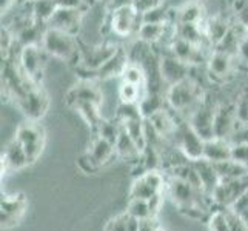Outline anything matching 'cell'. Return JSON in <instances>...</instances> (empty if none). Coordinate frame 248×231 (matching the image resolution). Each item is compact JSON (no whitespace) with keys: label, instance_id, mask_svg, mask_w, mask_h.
I'll return each mask as SVG.
<instances>
[{"label":"cell","instance_id":"1","mask_svg":"<svg viewBox=\"0 0 248 231\" xmlns=\"http://www.w3.org/2000/svg\"><path fill=\"white\" fill-rule=\"evenodd\" d=\"M40 46L45 49L48 56L61 59V61L68 63H80L79 42L76 39V36L66 31L46 27L40 40Z\"/></svg>","mask_w":248,"mask_h":231},{"label":"cell","instance_id":"2","mask_svg":"<svg viewBox=\"0 0 248 231\" xmlns=\"http://www.w3.org/2000/svg\"><path fill=\"white\" fill-rule=\"evenodd\" d=\"M167 102L177 113H185L186 109H190L191 114L202 104V91L198 83L191 79H185L171 85L167 92Z\"/></svg>","mask_w":248,"mask_h":231},{"label":"cell","instance_id":"3","mask_svg":"<svg viewBox=\"0 0 248 231\" xmlns=\"http://www.w3.org/2000/svg\"><path fill=\"white\" fill-rule=\"evenodd\" d=\"M17 142L22 145V148L27 153L28 164H34L45 147V130L37 121H28L19 126L16 133Z\"/></svg>","mask_w":248,"mask_h":231},{"label":"cell","instance_id":"4","mask_svg":"<svg viewBox=\"0 0 248 231\" xmlns=\"http://www.w3.org/2000/svg\"><path fill=\"white\" fill-rule=\"evenodd\" d=\"M142 14L136 11L133 5L109 11V28L111 32L117 37L126 39L131 36H138Z\"/></svg>","mask_w":248,"mask_h":231},{"label":"cell","instance_id":"5","mask_svg":"<svg viewBox=\"0 0 248 231\" xmlns=\"http://www.w3.org/2000/svg\"><path fill=\"white\" fill-rule=\"evenodd\" d=\"M45 49L39 45H27L23 46L19 56V63L22 73L28 77L32 83L40 85L42 77H44L45 68Z\"/></svg>","mask_w":248,"mask_h":231},{"label":"cell","instance_id":"6","mask_svg":"<svg viewBox=\"0 0 248 231\" xmlns=\"http://www.w3.org/2000/svg\"><path fill=\"white\" fill-rule=\"evenodd\" d=\"M48 94L40 85H31L23 96L17 99V105L28 117V121H39L44 117L48 109Z\"/></svg>","mask_w":248,"mask_h":231},{"label":"cell","instance_id":"7","mask_svg":"<svg viewBox=\"0 0 248 231\" xmlns=\"http://www.w3.org/2000/svg\"><path fill=\"white\" fill-rule=\"evenodd\" d=\"M165 179L157 169H147L140 174L131 185L130 199H145L148 200L157 193L164 191Z\"/></svg>","mask_w":248,"mask_h":231},{"label":"cell","instance_id":"8","mask_svg":"<svg viewBox=\"0 0 248 231\" xmlns=\"http://www.w3.org/2000/svg\"><path fill=\"white\" fill-rule=\"evenodd\" d=\"M176 134L179 138V150L184 153V156L186 159H190V162L203 159L205 140L193 130V126L190 123H184L182 126H177Z\"/></svg>","mask_w":248,"mask_h":231},{"label":"cell","instance_id":"9","mask_svg":"<svg viewBox=\"0 0 248 231\" xmlns=\"http://www.w3.org/2000/svg\"><path fill=\"white\" fill-rule=\"evenodd\" d=\"M83 102H93V104H97L100 107L102 102H104L102 90L91 79H82L71 90H68L65 96V104L70 108L76 107L78 104H83Z\"/></svg>","mask_w":248,"mask_h":231},{"label":"cell","instance_id":"10","mask_svg":"<svg viewBox=\"0 0 248 231\" xmlns=\"http://www.w3.org/2000/svg\"><path fill=\"white\" fill-rule=\"evenodd\" d=\"M27 199L23 194L14 196H2V205H0V220L2 228H11L19 224L27 211Z\"/></svg>","mask_w":248,"mask_h":231},{"label":"cell","instance_id":"11","mask_svg":"<svg viewBox=\"0 0 248 231\" xmlns=\"http://www.w3.org/2000/svg\"><path fill=\"white\" fill-rule=\"evenodd\" d=\"M215 116L216 109L208 107L207 104H201L190 114V123L193 130L198 133L203 140L215 139Z\"/></svg>","mask_w":248,"mask_h":231},{"label":"cell","instance_id":"12","mask_svg":"<svg viewBox=\"0 0 248 231\" xmlns=\"http://www.w3.org/2000/svg\"><path fill=\"white\" fill-rule=\"evenodd\" d=\"M83 11L82 8H68V6H59L57 11L53 14V17L46 23L49 28H57L66 31L76 36V32L79 31L80 23H82Z\"/></svg>","mask_w":248,"mask_h":231},{"label":"cell","instance_id":"13","mask_svg":"<svg viewBox=\"0 0 248 231\" xmlns=\"http://www.w3.org/2000/svg\"><path fill=\"white\" fill-rule=\"evenodd\" d=\"M119 46L113 44L100 45V46H90L87 49L80 48V66L90 73H96L99 68L104 65L108 59L113 56Z\"/></svg>","mask_w":248,"mask_h":231},{"label":"cell","instance_id":"14","mask_svg":"<svg viewBox=\"0 0 248 231\" xmlns=\"http://www.w3.org/2000/svg\"><path fill=\"white\" fill-rule=\"evenodd\" d=\"M188 71H190V65L179 61V59L171 53L160 57V77L170 85V87L188 79Z\"/></svg>","mask_w":248,"mask_h":231},{"label":"cell","instance_id":"15","mask_svg":"<svg viewBox=\"0 0 248 231\" xmlns=\"http://www.w3.org/2000/svg\"><path fill=\"white\" fill-rule=\"evenodd\" d=\"M170 53L186 65H199L202 61V45H196L177 34L170 45Z\"/></svg>","mask_w":248,"mask_h":231},{"label":"cell","instance_id":"16","mask_svg":"<svg viewBox=\"0 0 248 231\" xmlns=\"http://www.w3.org/2000/svg\"><path fill=\"white\" fill-rule=\"evenodd\" d=\"M237 121L236 107H219L215 116V138L228 140L234 131Z\"/></svg>","mask_w":248,"mask_h":231},{"label":"cell","instance_id":"17","mask_svg":"<svg viewBox=\"0 0 248 231\" xmlns=\"http://www.w3.org/2000/svg\"><path fill=\"white\" fill-rule=\"evenodd\" d=\"M128 63H130L128 53H126L125 49L119 48L116 53L111 56L96 73H94V77H96V79L104 80V79H109V77L122 76V73L125 71V68H126Z\"/></svg>","mask_w":248,"mask_h":231},{"label":"cell","instance_id":"18","mask_svg":"<svg viewBox=\"0 0 248 231\" xmlns=\"http://www.w3.org/2000/svg\"><path fill=\"white\" fill-rule=\"evenodd\" d=\"M193 165H194L196 171H198V174L201 177L202 188H203L205 194L211 198L213 191H215L216 186L220 184V177L217 174L215 164L207 160V159H199V160L193 162Z\"/></svg>","mask_w":248,"mask_h":231},{"label":"cell","instance_id":"19","mask_svg":"<svg viewBox=\"0 0 248 231\" xmlns=\"http://www.w3.org/2000/svg\"><path fill=\"white\" fill-rule=\"evenodd\" d=\"M27 165H30L27 153L22 148V145L14 139L2 154V173L3 169H20Z\"/></svg>","mask_w":248,"mask_h":231},{"label":"cell","instance_id":"20","mask_svg":"<svg viewBox=\"0 0 248 231\" xmlns=\"http://www.w3.org/2000/svg\"><path fill=\"white\" fill-rule=\"evenodd\" d=\"M203 159L213 162V164L232 159V143L227 139H219V138L205 140Z\"/></svg>","mask_w":248,"mask_h":231},{"label":"cell","instance_id":"21","mask_svg":"<svg viewBox=\"0 0 248 231\" xmlns=\"http://www.w3.org/2000/svg\"><path fill=\"white\" fill-rule=\"evenodd\" d=\"M87 153L91 156V159L96 162L99 168L107 165L108 162L117 154L114 143H111L109 140L100 138V136H96V139L93 140L91 147Z\"/></svg>","mask_w":248,"mask_h":231},{"label":"cell","instance_id":"22","mask_svg":"<svg viewBox=\"0 0 248 231\" xmlns=\"http://www.w3.org/2000/svg\"><path fill=\"white\" fill-rule=\"evenodd\" d=\"M171 25L168 23H142L138 37L139 40L145 42V44L153 45V44H159V42H164L165 37H168V30H171Z\"/></svg>","mask_w":248,"mask_h":231},{"label":"cell","instance_id":"23","mask_svg":"<svg viewBox=\"0 0 248 231\" xmlns=\"http://www.w3.org/2000/svg\"><path fill=\"white\" fill-rule=\"evenodd\" d=\"M233 57L224 51H215L210 57H208V70L211 76L217 77V79H225V77L232 73V66H233Z\"/></svg>","mask_w":248,"mask_h":231},{"label":"cell","instance_id":"24","mask_svg":"<svg viewBox=\"0 0 248 231\" xmlns=\"http://www.w3.org/2000/svg\"><path fill=\"white\" fill-rule=\"evenodd\" d=\"M230 30H232L230 23L222 17H211V19H207V22H205V37H207L208 44L215 46L220 44Z\"/></svg>","mask_w":248,"mask_h":231},{"label":"cell","instance_id":"25","mask_svg":"<svg viewBox=\"0 0 248 231\" xmlns=\"http://www.w3.org/2000/svg\"><path fill=\"white\" fill-rule=\"evenodd\" d=\"M205 20V10L201 2H188L176 11V25L177 23H191L198 25Z\"/></svg>","mask_w":248,"mask_h":231},{"label":"cell","instance_id":"26","mask_svg":"<svg viewBox=\"0 0 248 231\" xmlns=\"http://www.w3.org/2000/svg\"><path fill=\"white\" fill-rule=\"evenodd\" d=\"M114 147H116L117 156H121L124 159H136V157H140V154H142L138 143H136L131 139V136L124 130V126L121 128V133H119V138L116 140Z\"/></svg>","mask_w":248,"mask_h":231},{"label":"cell","instance_id":"27","mask_svg":"<svg viewBox=\"0 0 248 231\" xmlns=\"http://www.w3.org/2000/svg\"><path fill=\"white\" fill-rule=\"evenodd\" d=\"M59 3L57 0H34L31 14L34 17V20L39 22L40 25H46L49 19L53 17V14L57 11Z\"/></svg>","mask_w":248,"mask_h":231},{"label":"cell","instance_id":"28","mask_svg":"<svg viewBox=\"0 0 248 231\" xmlns=\"http://www.w3.org/2000/svg\"><path fill=\"white\" fill-rule=\"evenodd\" d=\"M73 109L78 111L85 119V122L88 123V126H91L94 131H97L99 125L104 121L100 113V105L93 104V102H83V104H78L76 107H73Z\"/></svg>","mask_w":248,"mask_h":231},{"label":"cell","instance_id":"29","mask_svg":"<svg viewBox=\"0 0 248 231\" xmlns=\"http://www.w3.org/2000/svg\"><path fill=\"white\" fill-rule=\"evenodd\" d=\"M215 167H216V171L220 177V181H224V179H239V177H244L248 174V168L241 164H237V162L233 159L217 162V164H215Z\"/></svg>","mask_w":248,"mask_h":231},{"label":"cell","instance_id":"30","mask_svg":"<svg viewBox=\"0 0 248 231\" xmlns=\"http://www.w3.org/2000/svg\"><path fill=\"white\" fill-rule=\"evenodd\" d=\"M147 94V88H142L134 83H128L124 80L121 87H119V97H121L122 104H140V100Z\"/></svg>","mask_w":248,"mask_h":231},{"label":"cell","instance_id":"31","mask_svg":"<svg viewBox=\"0 0 248 231\" xmlns=\"http://www.w3.org/2000/svg\"><path fill=\"white\" fill-rule=\"evenodd\" d=\"M122 80L128 83H134L138 87L147 88V73H145L143 66L138 62H131L126 65L125 71L122 73Z\"/></svg>","mask_w":248,"mask_h":231},{"label":"cell","instance_id":"32","mask_svg":"<svg viewBox=\"0 0 248 231\" xmlns=\"http://www.w3.org/2000/svg\"><path fill=\"white\" fill-rule=\"evenodd\" d=\"M126 213H128V215L134 216V217L140 219V220L151 217V211H150L148 200H145V199H130V203H128Z\"/></svg>","mask_w":248,"mask_h":231},{"label":"cell","instance_id":"33","mask_svg":"<svg viewBox=\"0 0 248 231\" xmlns=\"http://www.w3.org/2000/svg\"><path fill=\"white\" fill-rule=\"evenodd\" d=\"M121 128H122V123H114V122H108V121H102V123L99 125L97 128V136L100 138H104L107 140H109L111 143L116 145V140L119 138V133H121Z\"/></svg>","mask_w":248,"mask_h":231},{"label":"cell","instance_id":"34","mask_svg":"<svg viewBox=\"0 0 248 231\" xmlns=\"http://www.w3.org/2000/svg\"><path fill=\"white\" fill-rule=\"evenodd\" d=\"M168 22H170V13L162 5L142 14V23H168Z\"/></svg>","mask_w":248,"mask_h":231},{"label":"cell","instance_id":"35","mask_svg":"<svg viewBox=\"0 0 248 231\" xmlns=\"http://www.w3.org/2000/svg\"><path fill=\"white\" fill-rule=\"evenodd\" d=\"M208 228L210 231H230L225 210H216L211 213L208 217Z\"/></svg>","mask_w":248,"mask_h":231},{"label":"cell","instance_id":"36","mask_svg":"<svg viewBox=\"0 0 248 231\" xmlns=\"http://www.w3.org/2000/svg\"><path fill=\"white\" fill-rule=\"evenodd\" d=\"M225 213H227L230 231H248V224L237 211H234L233 208H225Z\"/></svg>","mask_w":248,"mask_h":231},{"label":"cell","instance_id":"37","mask_svg":"<svg viewBox=\"0 0 248 231\" xmlns=\"http://www.w3.org/2000/svg\"><path fill=\"white\" fill-rule=\"evenodd\" d=\"M228 142L232 145L236 143H248V122L237 121V125L234 128V131L228 138Z\"/></svg>","mask_w":248,"mask_h":231},{"label":"cell","instance_id":"38","mask_svg":"<svg viewBox=\"0 0 248 231\" xmlns=\"http://www.w3.org/2000/svg\"><path fill=\"white\" fill-rule=\"evenodd\" d=\"M232 159L248 168V143L232 145Z\"/></svg>","mask_w":248,"mask_h":231},{"label":"cell","instance_id":"39","mask_svg":"<svg viewBox=\"0 0 248 231\" xmlns=\"http://www.w3.org/2000/svg\"><path fill=\"white\" fill-rule=\"evenodd\" d=\"M78 164H79V168L83 171V173H88V174L96 173V171L99 169L97 164L91 159V156H90L88 153L82 154V156L79 157V160H78Z\"/></svg>","mask_w":248,"mask_h":231},{"label":"cell","instance_id":"40","mask_svg":"<svg viewBox=\"0 0 248 231\" xmlns=\"http://www.w3.org/2000/svg\"><path fill=\"white\" fill-rule=\"evenodd\" d=\"M160 5H162V0H133V6L136 8V11L140 14H145L147 11Z\"/></svg>","mask_w":248,"mask_h":231},{"label":"cell","instance_id":"41","mask_svg":"<svg viewBox=\"0 0 248 231\" xmlns=\"http://www.w3.org/2000/svg\"><path fill=\"white\" fill-rule=\"evenodd\" d=\"M162 203H164V193H157L156 196H153L151 199H148L150 205V211H151V217H156L159 210L162 208Z\"/></svg>","mask_w":248,"mask_h":231},{"label":"cell","instance_id":"42","mask_svg":"<svg viewBox=\"0 0 248 231\" xmlns=\"http://www.w3.org/2000/svg\"><path fill=\"white\" fill-rule=\"evenodd\" d=\"M105 231H126V225H125V216H116L114 219H111L107 225Z\"/></svg>","mask_w":248,"mask_h":231},{"label":"cell","instance_id":"43","mask_svg":"<svg viewBox=\"0 0 248 231\" xmlns=\"http://www.w3.org/2000/svg\"><path fill=\"white\" fill-rule=\"evenodd\" d=\"M239 59H241L242 62L248 63V34L244 36L239 42V46H237V54H236Z\"/></svg>","mask_w":248,"mask_h":231},{"label":"cell","instance_id":"44","mask_svg":"<svg viewBox=\"0 0 248 231\" xmlns=\"http://www.w3.org/2000/svg\"><path fill=\"white\" fill-rule=\"evenodd\" d=\"M125 216V225H126V231H139V227H140V219L134 217L131 215H128V213L125 211L124 213Z\"/></svg>","mask_w":248,"mask_h":231},{"label":"cell","instance_id":"45","mask_svg":"<svg viewBox=\"0 0 248 231\" xmlns=\"http://www.w3.org/2000/svg\"><path fill=\"white\" fill-rule=\"evenodd\" d=\"M160 227L156 222V217H150V219H143L140 222L139 231H159Z\"/></svg>","mask_w":248,"mask_h":231},{"label":"cell","instance_id":"46","mask_svg":"<svg viewBox=\"0 0 248 231\" xmlns=\"http://www.w3.org/2000/svg\"><path fill=\"white\" fill-rule=\"evenodd\" d=\"M130 5H133V0H111V3L108 5V10L113 11V10H117V8L130 6Z\"/></svg>","mask_w":248,"mask_h":231},{"label":"cell","instance_id":"47","mask_svg":"<svg viewBox=\"0 0 248 231\" xmlns=\"http://www.w3.org/2000/svg\"><path fill=\"white\" fill-rule=\"evenodd\" d=\"M14 3V0H2V14H5Z\"/></svg>","mask_w":248,"mask_h":231},{"label":"cell","instance_id":"48","mask_svg":"<svg viewBox=\"0 0 248 231\" xmlns=\"http://www.w3.org/2000/svg\"><path fill=\"white\" fill-rule=\"evenodd\" d=\"M99 2H104V3L109 5V3H111V0H99Z\"/></svg>","mask_w":248,"mask_h":231},{"label":"cell","instance_id":"49","mask_svg":"<svg viewBox=\"0 0 248 231\" xmlns=\"http://www.w3.org/2000/svg\"><path fill=\"white\" fill-rule=\"evenodd\" d=\"M159 231H164V230H162V228H160V230H159Z\"/></svg>","mask_w":248,"mask_h":231},{"label":"cell","instance_id":"50","mask_svg":"<svg viewBox=\"0 0 248 231\" xmlns=\"http://www.w3.org/2000/svg\"><path fill=\"white\" fill-rule=\"evenodd\" d=\"M247 66H248V63H247Z\"/></svg>","mask_w":248,"mask_h":231}]
</instances>
